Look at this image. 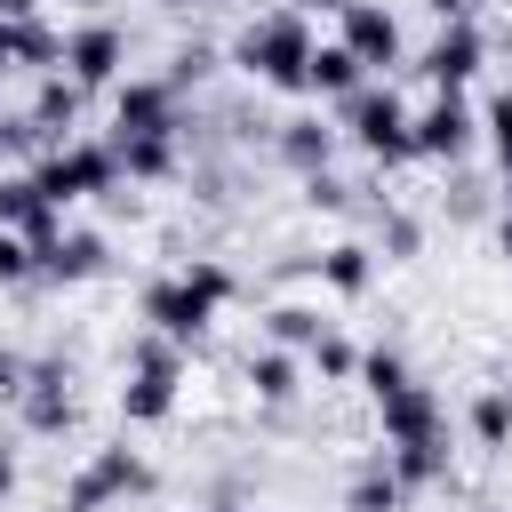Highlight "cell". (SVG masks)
<instances>
[{"label": "cell", "mask_w": 512, "mask_h": 512, "mask_svg": "<svg viewBox=\"0 0 512 512\" xmlns=\"http://www.w3.org/2000/svg\"><path fill=\"white\" fill-rule=\"evenodd\" d=\"M112 152H120V176H136V184L176 176V136H112Z\"/></svg>", "instance_id": "cell-18"}, {"label": "cell", "mask_w": 512, "mask_h": 512, "mask_svg": "<svg viewBox=\"0 0 512 512\" xmlns=\"http://www.w3.org/2000/svg\"><path fill=\"white\" fill-rule=\"evenodd\" d=\"M376 416H384V448H416V440H448V416H440V400H432L424 384H400L392 400H376Z\"/></svg>", "instance_id": "cell-8"}, {"label": "cell", "mask_w": 512, "mask_h": 512, "mask_svg": "<svg viewBox=\"0 0 512 512\" xmlns=\"http://www.w3.org/2000/svg\"><path fill=\"white\" fill-rule=\"evenodd\" d=\"M224 304L192 280V272H176V280H152L144 288V320H152V336H168V344H192V336H208V320H216Z\"/></svg>", "instance_id": "cell-5"}, {"label": "cell", "mask_w": 512, "mask_h": 512, "mask_svg": "<svg viewBox=\"0 0 512 512\" xmlns=\"http://www.w3.org/2000/svg\"><path fill=\"white\" fill-rule=\"evenodd\" d=\"M304 8H336V16H344V8H352V0H304Z\"/></svg>", "instance_id": "cell-38"}, {"label": "cell", "mask_w": 512, "mask_h": 512, "mask_svg": "<svg viewBox=\"0 0 512 512\" xmlns=\"http://www.w3.org/2000/svg\"><path fill=\"white\" fill-rule=\"evenodd\" d=\"M344 136H352L368 160H384V168L416 160V112H408L392 88H360V96H344Z\"/></svg>", "instance_id": "cell-3"}, {"label": "cell", "mask_w": 512, "mask_h": 512, "mask_svg": "<svg viewBox=\"0 0 512 512\" xmlns=\"http://www.w3.org/2000/svg\"><path fill=\"white\" fill-rule=\"evenodd\" d=\"M472 128H480V120H472V104H464L456 88L432 96V104L416 112V160H456V152L472 144Z\"/></svg>", "instance_id": "cell-10"}, {"label": "cell", "mask_w": 512, "mask_h": 512, "mask_svg": "<svg viewBox=\"0 0 512 512\" xmlns=\"http://www.w3.org/2000/svg\"><path fill=\"white\" fill-rule=\"evenodd\" d=\"M168 8H216V0H168Z\"/></svg>", "instance_id": "cell-39"}, {"label": "cell", "mask_w": 512, "mask_h": 512, "mask_svg": "<svg viewBox=\"0 0 512 512\" xmlns=\"http://www.w3.org/2000/svg\"><path fill=\"white\" fill-rule=\"evenodd\" d=\"M304 200H312V208H344V184H336V176H304Z\"/></svg>", "instance_id": "cell-31"}, {"label": "cell", "mask_w": 512, "mask_h": 512, "mask_svg": "<svg viewBox=\"0 0 512 512\" xmlns=\"http://www.w3.org/2000/svg\"><path fill=\"white\" fill-rule=\"evenodd\" d=\"M344 48H352L368 72L400 64V24H392V8H376V0H352V8H344Z\"/></svg>", "instance_id": "cell-11"}, {"label": "cell", "mask_w": 512, "mask_h": 512, "mask_svg": "<svg viewBox=\"0 0 512 512\" xmlns=\"http://www.w3.org/2000/svg\"><path fill=\"white\" fill-rule=\"evenodd\" d=\"M232 64H240L248 80L296 96L304 72H312V32H304V16H256V24L232 40Z\"/></svg>", "instance_id": "cell-1"}, {"label": "cell", "mask_w": 512, "mask_h": 512, "mask_svg": "<svg viewBox=\"0 0 512 512\" xmlns=\"http://www.w3.org/2000/svg\"><path fill=\"white\" fill-rule=\"evenodd\" d=\"M144 488H152V464L136 448H96L80 464V480L64 488V512H104L112 496H144Z\"/></svg>", "instance_id": "cell-6"}, {"label": "cell", "mask_w": 512, "mask_h": 512, "mask_svg": "<svg viewBox=\"0 0 512 512\" xmlns=\"http://www.w3.org/2000/svg\"><path fill=\"white\" fill-rule=\"evenodd\" d=\"M184 272H192V280H200L216 304H232V272H224V264H208V256H200V264H184Z\"/></svg>", "instance_id": "cell-29"}, {"label": "cell", "mask_w": 512, "mask_h": 512, "mask_svg": "<svg viewBox=\"0 0 512 512\" xmlns=\"http://www.w3.org/2000/svg\"><path fill=\"white\" fill-rule=\"evenodd\" d=\"M304 88H312V96H360V88H368V64H360L344 40H328V48H312Z\"/></svg>", "instance_id": "cell-14"}, {"label": "cell", "mask_w": 512, "mask_h": 512, "mask_svg": "<svg viewBox=\"0 0 512 512\" xmlns=\"http://www.w3.org/2000/svg\"><path fill=\"white\" fill-rule=\"evenodd\" d=\"M496 248H504V256H512V208H504V224H496Z\"/></svg>", "instance_id": "cell-37"}, {"label": "cell", "mask_w": 512, "mask_h": 512, "mask_svg": "<svg viewBox=\"0 0 512 512\" xmlns=\"http://www.w3.org/2000/svg\"><path fill=\"white\" fill-rule=\"evenodd\" d=\"M400 480H392V464H376V472H360L352 480V496H344V512H400Z\"/></svg>", "instance_id": "cell-24"}, {"label": "cell", "mask_w": 512, "mask_h": 512, "mask_svg": "<svg viewBox=\"0 0 512 512\" xmlns=\"http://www.w3.org/2000/svg\"><path fill=\"white\" fill-rule=\"evenodd\" d=\"M328 152H336V128L328 120H280V160L296 176H328Z\"/></svg>", "instance_id": "cell-15"}, {"label": "cell", "mask_w": 512, "mask_h": 512, "mask_svg": "<svg viewBox=\"0 0 512 512\" xmlns=\"http://www.w3.org/2000/svg\"><path fill=\"white\" fill-rule=\"evenodd\" d=\"M216 512H232V504H216Z\"/></svg>", "instance_id": "cell-40"}, {"label": "cell", "mask_w": 512, "mask_h": 512, "mask_svg": "<svg viewBox=\"0 0 512 512\" xmlns=\"http://www.w3.org/2000/svg\"><path fill=\"white\" fill-rule=\"evenodd\" d=\"M384 464H392V480H400V488H432V480L448 472V440H416V448H384Z\"/></svg>", "instance_id": "cell-21"}, {"label": "cell", "mask_w": 512, "mask_h": 512, "mask_svg": "<svg viewBox=\"0 0 512 512\" xmlns=\"http://www.w3.org/2000/svg\"><path fill=\"white\" fill-rule=\"evenodd\" d=\"M312 368H320V376H336V384H344V376H360V352H352V344H344V336H320V344H312Z\"/></svg>", "instance_id": "cell-27"}, {"label": "cell", "mask_w": 512, "mask_h": 512, "mask_svg": "<svg viewBox=\"0 0 512 512\" xmlns=\"http://www.w3.org/2000/svg\"><path fill=\"white\" fill-rule=\"evenodd\" d=\"M504 96H512V88H504Z\"/></svg>", "instance_id": "cell-41"}, {"label": "cell", "mask_w": 512, "mask_h": 512, "mask_svg": "<svg viewBox=\"0 0 512 512\" xmlns=\"http://www.w3.org/2000/svg\"><path fill=\"white\" fill-rule=\"evenodd\" d=\"M384 248H392V256H416V224L392 216V224H384Z\"/></svg>", "instance_id": "cell-32"}, {"label": "cell", "mask_w": 512, "mask_h": 512, "mask_svg": "<svg viewBox=\"0 0 512 512\" xmlns=\"http://www.w3.org/2000/svg\"><path fill=\"white\" fill-rule=\"evenodd\" d=\"M208 64H216V56H208V48H176V72H168V80H176V88H184V80H200V72H208Z\"/></svg>", "instance_id": "cell-30"}, {"label": "cell", "mask_w": 512, "mask_h": 512, "mask_svg": "<svg viewBox=\"0 0 512 512\" xmlns=\"http://www.w3.org/2000/svg\"><path fill=\"white\" fill-rule=\"evenodd\" d=\"M320 336H328V320H320L312 304H272V344H280V352H312Z\"/></svg>", "instance_id": "cell-23"}, {"label": "cell", "mask_w": 512, "mask_h": 512, "mask_svg": "<svg viewBox=\"0 0 512 512\" xmlns=\"http://www.w3.org/2000/svg\"><path fill=\"white\" fill-rule=\"evenodd\" d=\"M176 376H184L176 344H168V336H144V344H136V368H128V384H120V416H128V424H160V416L176 408Z\"/></svg>", "instance_id": "cell-4"}, {"label": "cell", "mask_w": 512, "mask_h": 512, "mask_svg": "<svg viewBox=\"0 0 512 512\" xmlns=\"http://www.w3.org/2000/svg\"><path fill=\"white\" fill-rule=\"evenodd\" d=\"M488 144H496V160H504V176H512V96L488 104Z\"/></svg>", "instance_id": "cell-28"}, {"label": "cell", "mask_w": 512, "mask_h": 512, "mask_svg": "<svg viewBox=\"0 0 512 512\" xmlns=\"http://www.w3.org/2000/svg\"><path fill=\"white\" fill-rule=\"evenodd\" d=\"M0 16H40V0H0Z\"/></svg>", "instance_id": "cell-36"}, {"label": "cell", "mask_w": 512, "mask_h": 512, "mask_svg": "<svg viewBox=\"0 0 512 512\" xmlns=\"http://www.w3.org/2000/svg\"><path fill=\"white\" fill-rule=\"evenodd\" d=\"M472 440L480 448H512V384H488L472 400Z\"/></svg>", "instance_id": "cell-22"}, {"label": "cell", "mask_w": 512, "mask_h": 512, "mask_svg": "<svg viewBox=\"0 0 512 512\" xmlns=\"http://www.w3.org/2000/svg\"><path fill=\"white\" fill-rule=\"evenodd\" d=\"M320 280H328L336 296H368V280H376V256H368L360 240H336V248L320 256Z\"/></svg>", "instance_id": "cell-20"}, {"label": "cell", "mask_w": 512, "mask_h": 512, "mask_svg": "<svg viewBox=\"0 0 512 512\" xmlns=\"http://www.w3.org/2000/svg\"><path fill=\"white\" fill-rule=\"evenodd\" d=\"M32 272H40L32 240H24V232H0V288H16V280H32Z\"/></svg>", "instance_id": "cell-26"}, {"label": "cell", "mask_w": 512, "mask_h": 512, "mask_svg": "<svg viewBox=\"0 0 512 512\" xmlns=\"http://www.w3.org/2000/svg\"><path fill=\"white\" fill-rule=\"evenodd\" d=\"M8 496H16V456L0 448V504H8Z\"/></svg>", "instance_id": "cell-35"}, {"label": "cell", "mask_w": 512, "mask_h": 512, "mask_svg": "<svg viewBox=\"0 0 512 512\" xmlns=\"http://www.w3.org/2000/svg\"><path fill=\"white\" fill-rule=\"evenodd\" d=\"M480 56H488V40H480V24H440V40L424 48V80H432L440 96H448V88L464 96V80L480 72Z\"/></svg>", "instance_id": "cell-9"}, {"label": "cell", "mask_w": 512, "mask_h": 512, "mask_svg": "<svg viewBox=\"0 0 512 512\" xmlns=\"http://www.w3.org/2000/svg\"><path fill=\"white\" fill-rule=\"evenodd\" d=\"M248 384H256V400L288 408V400L304 392V360H296V352H280V344H264V352H248Z\"/></svg>", "instance_id": "cell-16"}, {"label": "cell", "mask_w": 512, "mask_h": 512, "mask_svg": "<svg viewBox=\"0 0 512 512\" xmlns=\"http://www.w3.org/2000/svg\"><path fill=\"white\" fill-rule=\"evenodd\" d=\"M40 272H48V280H96V272H104V240H96V232H64V240L40 256Z\"/></svg>", "instance_id": "cell-19"}, {"label": "cell", "mask_w": 512, "mask_h": 512, "mask_svg": "<svg viewBox=\"0 0 512 512\" xmlns=\"http://www.w3.org/2000/svg\"><path fill=\"white\" fill-rule=\"evenodd\" d=\"M16 64V16H0V72Z\"/></svg>", "instance_id": "cell-34"}, {"label": "cell", "mask_w": 512, "mask_h": 512, "mask_svg": "<svg viewBox=\"0 0 512 512\" xmlns=\"http://www.w3.org/2000/svg\"><path fill=\"white\" fill-rule=\"evenodd\" d=\"M16 408H24V424H32V432H64V424H72V392H64V368H56V360L24 368V392H16Z\"/></svg>", "instance_id": "cell-13"}, {"label": "cell", "mask_w": 512, "mask_h": 512, "mask_svg": "<svg viewBox=\"0 0 512 512\" xmlns=\"http://www.w3.org/2000/svg\"><path fill=\"white\" fill-rule=\"evenodd\" d=\"M432 16L440 24H472V0H432Z\"/></svg>", "instance_id": "cell-33"}, {"label": "cell", "mask_w": 512, "mask_h": 512, "mask_svg": "<svg viewBox=\"0 0 512 512\" xmlns=\"http://www.w3.org/2000/svg\"><path fill=\"white\" fill-rule=\"evenodd\" d=\"M112 136H176V80H120Z\"/></svg>", "instance_id": "cell-7"}, {"label": "cell", "mask_w": 512, "mask_h": 512, "mask_svg": "<svg viewBox=\"0 0 512 512\" xmlns=\"http://www.w3.org/2000/svg\"><path fill=\"white\" fill-rule=\"evenodd\" d=\"M32 184H40V200H48V208L96 200V192H112V184H120V152H112V144H88V136H64V144L32 168Z\"/></svg>", "instance_id": "cell-2"}, {"label": "cell", "mask_w": 512, "mask_h": 512, "mask_svg": "<svg viewBox=\"0 0 512 512\" xmlns=\"http://www.w3.org/2000/svg\"><path fill=\"white\" fill-rule=\"evenodd\" d=\"M24 120H32V136H64V128L80 120V80H72V72H48Z\"/></svg>", "instance_id": "cell-17"}, {"label": "cell", "mask_w": 512, "mask_h": 512, "mask_svg": "<svg viewBox=\"0 0 512 512\" xmlns=\"http://www.w3.org/2000/svg\"><path fill=\"white\" fill-rule=\"evenodd\" d=\"M120 56H128L120 24H80V32L64 40V72H72L80 88H104V80L120 72Z\"/></svg>", "instance_id": "cell-12"}, {"label": "cell", "mask_w": 512, "mask_h": 512, "mask_svg": "<svg viewBox=\"0 0 512 512\" xmlns=\"http://www.w3.org/2000/svg\"><path fill=\"white\" fill-rule=\"evenodd\" d=\"M360 384H368V400H392V392H400V384H416V376H408V360H400V352H384V344H376V352H360Z\"/></svg>", "instance_id": "cell-25"}]
</instances>
